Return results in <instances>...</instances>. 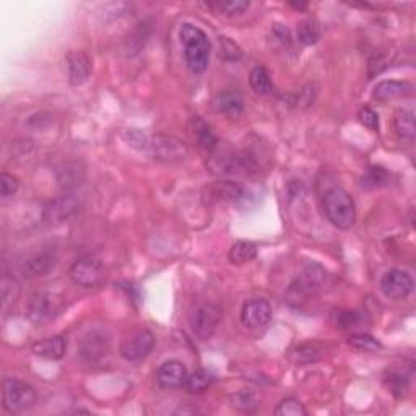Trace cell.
<instances>
[{"instance_id":"obj_2","label":"cell","mask_w":416,"mask_h":416,"mask_svg":"<svg viewBox=\"0 0 416 416\" xmlns=\"http://www.w3.org/2000/svg\"><path fill=\"white\" fill-rule=\"evenodd\" d=\"M324 215L338 230H350L356 221V205L353 197L342 187H332L322 200Z\"/></svg>"},{"instance_id":"obj_38","label":"cell","mask_w":416,"mask_h":416,"mask_svg":"<svg viewBox=\"0 0 416 416\" xmlns=\"http://www.w3.org/2000/svg\"><path fill=\"white\" fill-rule=\"evenodd\" d=\"M358 119H360L363 126L371 130V132H379L381 124H379V116L374 109H371L369 106H363L360 111H358Z\"/></svg>"},{"instance_id":"obj_34","label":"cell","mask_w":416,"mask_h":416,"mask_svg":"<svg viewBox=\"0 0 416 416\" xmlns=\"http://www.w3.org/2000/svg\"><path fill=\"white\" fill-rule=\"evenodd\" d=\"M348 345L360 351H377L382 348V343L369 334H353L348 337Z\"/></svg>"},{"instance_id":"obj_1","label":"cell","mask_w":416,"mask_h":416,"mask_svg":"<svg viewBox=\"0 0 416 416\" xmlns=\"http://www.w3.org/2000/svg\"><path fill=\"white\" fill-rule=\"evenodd\" d=\"M179 39L184 48V60L192 74H204L212 56V43L205 31L192 23H184L179 30Z\"/></svg>"},{"instance_id":"obj_12","label":"cell","mask_w":416,"mask_h":416,"mask_svg":"<svg viewBox=\"0 0 416 416\" xmlns=\"http://www.w3.org/2000/svg\"><path fill=\"white\" fill-rule=\"evenodd\" d=\"M413 278L410 273L400 268H392L382 275L381 278V291L384 296L392 301L407 299L413 291Z\"/></svg>"},{"instance_id":"obj_27","label":"cell","mask_w":416,"mask_h":416,"mask_svg":"<svg viewBox=\"0 0 416 416\" xmlns=\"http://www.w3.org/2000/svg\"><path fill=\"white\" fill-rule=\"evenodd\" d=\"M384 387H386L394 397L402 398L410 387V377L402 371H395V369H389L384 374Z\"/></svg>"},{"instance_id":"obj_32","label":"cell","mask_w":416,"mask_h":416,"mask_svg":"<svg viewBox=\"0 0 416 416\" xmlns=\"http://www.w3.org/2000/svg\"><path fill=\"white\" fill-rule=\"evenodd\" d=\"M389 181V173L382 166H369L366 173L361 178V186L364 189H377L386 186Z\"/></svg>"},{"instance_id":"obj_37","label":"cell","mask_w":416,"mask_h":416,"mask_svg":"<svg viewBox=\"0 0 416 416\" xmlns=\"http://www.w3.org/2000/svg\"><path fill=\"white\" fill-rule=\"evenodd\" d=\"M296 34H298L299 43L304 46L314 44L320 38V31L317 28V25L309 22V20L308 22H303L298 25V31H296Z\"/></svg>"},{"instance_id":"obj_40","label":"cell","mask_w":416,"mask_h":416,"mask_svg":"<svg viewBox=\"0 0 416 416\" xmlns=\"http://www.w3.org/2000/svg\"><path fill=\"white\" fill-rule=\"evenodd\" d=\"M124 138L127 140L129 145H132V147L138 148L140 152H148V142L150 138L145 137L142 132H138V130H127V132H124Z\"/></svg>"},{"instance_id":"obj_16","label":"cell","mask_w":416,"mask_h":416,"mask_svg":"<svg viewBox=\"0 0 416 416\" xmlns=\"http://www.w3.org/2000/svg\"><path fill=\"white\" fill-rule=\"evenodd\" d=\"M272 319V306L262 298H254L244 303L241 322L247 329H262Z\"/></svg>"},{"instance_id":"obj_28","label":"cell","mask_w":416,"mask_h":416,"mask_svg":"<svg viewBox=\"0 0 416 416\" xmlns=\"http://www.w3.org/2000/svg\"><path fill=\"white\" fill-rule=\"evenodd\" d=\"M215 382V376L207 369H197V371L187 374V379L184 382L186 392L189 394H202Z\"/></svg>"},{"instance_id":"obj_25","label":"cell","mask_w":416,"mask_h":416,"mask_svg":"<svg viewBox=\"0 0 416 416\" xmlns=\"http://www.w3.org/2000/svg\"><path fill=\"white\" fill-rule=\"evenodd\" d=\"M322 353H324V348H322V345H319V343L316 342L301 343V345L296 346L294 350H291L290 360L293 361L296 366H304V364H311L319 360Z\"/></svg>"},{"instance_id":"obj_17","label":"cell","mask_w":416,"mask_h":416,"mask_svg":"<svg viewBox=\"0 0 416 416\" xmlns=\"http://www.w3.org/2000/svg\"><path fill=\"white\" fill-rule=\"evenodd\" d=\"M69 83L72 86H80L88 82L91 75V59L85 51H70L65 57Z\"/></svg>"},{"instance_id":"obj_5","label":"cell","mask_w":416,"mask_h":416,"mask_svg":"<svg viewBox=\"0 0 416 416\" xmlns=\"http://www.w3.org/2000/svg\"><path fill=\"white\" fill-rule=\"evenodd\" d=\"M64 298L54 291H38L28 303V319L36 325L48 324L64 311Z\"/></svg>"},{"instance_id":"obj_29","label":"cell","mask_w":416,"mask_h":416,"mask_svg":"<svg viewBox=\"0 0 416 416\" xmlns=\"http://www.w3.org/2000/svg\"><path fill=\"white\" fill-rule=\"evenodd\" d=\"M249 83H251V88L260 96H267L273 91V83L272 77L264 67H256L252 69L251 75H249Z\"/></svg>"},{"instance_id":"obj_19","label":"cell","mask_w":416,"mask_h":416,"mask_svg":"<svg viewBox=\"0 0 416 416\" xmlns=\"http://www.w3.org/2000/svg\"><path fill=\"white\" fill-rule=\"evenodd\" d=\"M413 93V85L403 80H384L374 86L372 96L379 103H389L400 98L410 96Z\"/></svg>"},{"instance_id":"obj_4","label":"cell","mask_w":416,"mask_h":416,"mask_svg":"<svg viewBox=\"0 0 416 416\" xmlns=\"http://www.w3.org/2000/svg\"><path fill=\"white\" fill-rule=\"evenodd\" d=\"M36 402L33 386L15 377H4L2 381V407L5 412L17 415L28 410Z\"/></svg>"},{"instance_id":"obj_9","label":"cell","mask_w":416,"mask_h":416,"mask_svg":"<svg viewBox=\"0 0 416 416\" xmlns=\"http://www.w3.org/2000/svg\"><path fill=\"white\" fill-rule=\"evenodd\" d=\"M69 277L82 288H96L106 278V268L100 259L85 256L77 259L69 268Z\"/></svg>"},{"instance_id":"obj_10","label":"cell","mask_w":416,"mask_h":416,"mask_svg":"<svg viewBox=\"0 0 416 416\" xmlns=\"http://www.w3.org/2000/svg\"><path fill=\"white\" fill-rule=\"evenodd\" d=\"M327 280V272L319 264H306L303 272L291 283L288 290L290 299L304 301L309 296L316 294Z\"/></svg>"},{"instance_id":"obj_41","label":"cell","mask_w":416,"mask_h":416,"mask_svg":"<svg viewBox=\"0 0 416 416\" xmlns=\"http://www.w3.org/2000/svg\"><path fill=\"white\" fill-rule=\"evenodd\" d=\"M220 46H221V52L220 56L225 57L226 60H239L241 59L242 52L238 48L236 43H233L230 38H220Z\"/></svg>"},{"instance_id":"obj_6","label":"cell","mask_w":416,"mask_h":416,"mask_svg":"<svg viewBox=\"0 0 416 416\" xmlns=\"http://www.w3.org/2000/svg\"><path fill=\"white\" fill-rule=\"evenodd\" d=\"M78 355L88 366H103L111 356V338L103 330H90L78 343Z\"/></svg>"},{"instance_id":"obj_42","label":"cell","mask_w":416,"mask_h":416,"mask_svg":"<svg viewBox=\"0 0 416 416\" xmlns=\"http://www.w3.org/2000/svg\"><path fill=\"white\" fill-rule=\"evenodd\" d=\"M272 34H273V38H275V43L282 44L283 48H285V46H290L291 44V33H290V30L286 28V26L278 25V23L273 25Z\"/></svg>"},{"instance_id":"obj_26","label":"cell","mask_w":416,"mask_h":416,"mask_svg":"<svg viewBox=\"0 0 416 416\" xmlns=\"http://www.w3.org/2000/svg\"><path fill=\"white\" fill-rule=\"evenodd\" d=\"M152 31H153V23L150 22L138 23L137 28H135L134 33L129 36L126 43L127 56L138 54V52L145 48V44H147L150 36H152Z\"/></svg>"},{"instance_id":"obj_24","label":"cell","mask_w":416,"mask_h":416,"mask_svg":"<svg viewBox=\"0 0 416 416\" xmlns=\"http://www.w3.org/2000/svg\"><path fill=\"white\" fill-rule=\"evenodd\" d=\"M257 252L259 249L256 242L241 239V241H236L231 246L230 252H228V260L233 265H244L252 262L257 257Z\"/></svg>"},{"instance_id":"obj_21","label":"cell","mask_w":416,"mask_h":416,"mask_svg":"<svg viewBox=\"0 0 416 416\" xmlns=\"http://www.w3.org/2000/svg\"><path fill=\"white\" fill-rule=\"evenodd\" d=\"M394 129L395 134L398 135L403 142L413 143L416 137V126H415V114L408 109H400L394 116Z\"/></svg>"},{"instance_id":"obj_3","label":"cell","mask_w":416,"mask_h":416,"mask_svg":"<svg viewBox=\"0 0 416 416\" xmlns=\"http://www.w3.org/2000/svg\"><path fill=\"white\" fill-rule=\"evenodd\" d=\"M208 169L216 176H251L259 173L256 158L247 152L212 156Z\"/></svg>"},{"instance_id":"obj_20","label":"cell","mask_w":416,"mask_h":416,"mask_svg":"<svg viewBox=\"0 0 416 416\" xmlns=\"http://www.w3.org/2000/svg\"><path fill=\"white\" fill-rule=\"evenodd\" d=\"M31 351H33L36 356L43 358V360L59 361V360H62V358H64L65 351H67V342H65V338L60 337V335L49 337V338H44V340L33 343Z\"/></svg>"},{"instance_id":"obj_15","label":"cell","mask_w":416,"mask_h":416,"mask_svg":"<svg viewBox=\"0 0 416 416\" xmlns=\"http://www.w3.org/2000/svg\"><path fill=\"white\" fill-rule=\"evenodd\" d=\"M57 256L52 249H41V251L31 254L20 265V273L23 278L33 280L48 275L56 267Z\"/></svg>"},{"instance_id":"obj_23","label":"cell","mask_w":416,"mask_h":416,"mask_svg":"<svg viewBox=\"0 0 416 416\" xmlns=\"http://www.w3.org/2000/svg\"><path fill=\"white\" fill-rule=\"evenodd\" d=\"M0 290H2V312L8 314V311L17 304L20 293H22V286L12 275L4 273L2 280H0Z\"/></svg>"},{"instance_id":"obj_30","label":"cell","mask_w":416,"mask_h":416,"mask_svg":"<svg viewBox=\"0 0 416 416\" xmlns=\"http://www.w3.org/2000/svg\"><path fill=\"white\" fill-rule=\"evenodd\" d=\"M194 135L197 137V140H199L200 147L205 148L207 152H213V150H216L218 137L212 130V127L199 117H194Z\"/></svg>"},{"instance_id":"obj_43","label":"cell","mask_w":416,"mask_h":416,"mask_svg":"<svg viewBox=\"0 0 416 416\" xmlns=\"http://www.w3.org/2000/svg\"><path fill=\"white\" fill-rule=\"evenodd\" d=\"M290 5H291V7H294V8H306V7H308V4H294V2H290Z\"/></svg>"},{"instance_id":"obj_13","label":"cell","mask_w":416,"mask_h":416,"mask_svg":"<svg viewBox=\"0 0 416 416\" xmlns=\"http://www.w3.org/2000/svg\"><path fill=\"white\" fill-rule=\"evenodd\" d=\"M155 348V335L148 329H142L122 342L121 356L127 361H140L147 358Z\"/></svg>"},{"instance_id":"obj_35","label":"cell","mask_w":416,"mask_h":416,"mask_svg":"<svg viewBox=\"0 0 416 416\" xmlns=\"http://www.w3.org/2000/svg\"><path fill=\"white\" fill-rule=\"evenodd\" d=\"M275 415L277 416H308V410L298 398L294 397H286L278 403V407L275 408Z\"/></svg>"},{"instance_id":"obj_31","label":"cell","mask_w":416,"mask_h":416,"mask_svg":"<svg viewBox=\"0 0 416 416\" xmlns=\"http://www.w3.org/2000/svg\"><path fill=\"white\" fill-rule=\"evenodd\" d=\"M249 5L251 4L246 2V0H220V2L207 4V7L215 10L216 13L226 15V17H236V15L246 12Z\"/></svg>"},{"instance_id":"obj_36","label":"cell","mask_w":416,"mask_h":416,"mask_svg":"<svg viewBox=\"0 0 416 416\" xmlns=\"http://www.w3.org/2000/svg\"><path fill=\"white\" fill-rule=\"evenodd\" d=\"M334 322L338 329L342 330H351V329H356V327H360L361 324V317L358 314L356 311H335L334 314Z\"/></svg>"},{"instance_id":"obj_7","label":"cell","mask_w":416,"mask_h":416,"mask_svg":"<svg viewBox=\"0 0 416 416\" xmlns=\"http://www.w3.org/2000/svg\"><path fill=\"white\" fill-rule=\"evenodd\" d=\"M148 153L161 163H181L189 156V147L184 140L174 135L156 134L148 142Z\"/></svg>"},{"instance_id":"obj_22","label":"cell","mask_w":416,"mask_h":416,"mask_svg":"<svg viewBox=\"0 0 416 416\" xmlns=\"http://www.w3.org/2000/svg\"><path fill=\"white\" fill-rule=\"evenodd\" d=\"M215 106L226 116H239L244 111V98L238 90H225L216 96Z\"/></svg>"},{"instance_id":"obj_8","label":"cell","mask_w":416,"mask_h":416,"mask_svg":"<svg viewBox=\"0 0 416 416\" xmlns=\"http://www.w3.org/2000/svg\"><path fill=\"white\" fill-rule=\"evenodd\" d=\"M223 312L213 303L195 304L189 312V325L194 335L200 340H210L218 325L221 324Z\"/></svg>"},{"instance_id":"obj_33","label":"cell","mask_w":416,"mask_h":416,"mask_svg":"<svg viewBox=\"0 0 416 416\" xmlns=\"http://www.w3.org/2000/svg\"><path fill=\"white\" fill-rule=\"evenodd\" d=\"M230 403L233 408L239 410V412L251 413L259 407V400L254 394L247 392V390H242V392H236L230 397Z\"/></svg>"},{"instance_id":"obj_14","label":"cell","mask_w":416,"mask_h":416,"mask_svg":"<svg viewBox=\"0 0 416 416\" xmlns=\"http://www.w3.org/2000/svg\"><path fill=\"white\" fill-rule=\"evenodd\" d=\"M80 208V202L74 195H60L57 199L51 200L43 210V220L48 225H62L69 221Z\"/></svg>"},{"instance_id":"obj_11","label":"cell","mask_w":416,"mask_h":416,"mask_svg":"<svg viewBox=\"0 0 416 416\" xmlns=\"http://www.w3.org/2000/svg\"><path fill=\"white\" fill-rule=\"evenodd\" d=\"M202 197H204L205 204L210 205L238 204V202L246 199V190L238 182L225 179L207 186L204 192H202Z\"/></svg>"},{"instance_id":"obj_18","label":"cell","mask_w":416,"mask_h":416,"mask_svg":"<svg viewBox=\"0 0 416 416\" xmlns=\"http://www.w3.org/2000/svg\"><path fill=\"white\" fill-rule=\"evenodd\" d=\"M187 374L189 372L181 361L169 360L156 369V382L163 389H179L184 387Z\"/></svg>"},{"instance_id":"obj_39","label":"cell","mask_w":416,"mask_h":416,"mask_svg":"<svg viewBox=\"0 0 416 416\" xmlns=\"http://www.w3.org/2000/svg\"><path fill=\"white\" fill-rule=\"evenodd\" d=\"M18 187H20V181L15 178L13 174H8V173L0 174V195H2L4 199L17 194Z\"/></svg>"}]
</instances>
